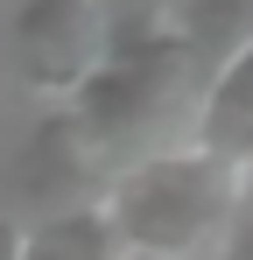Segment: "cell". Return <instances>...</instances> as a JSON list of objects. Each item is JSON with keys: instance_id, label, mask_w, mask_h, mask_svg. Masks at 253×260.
<instances>
[{"instance_id": "cell-9", "label": "cell", "mask_w": 253, "mask_h": 260, "mask_svg": "<svg viewBox=\"0 0 253 260\" xmlns=\"http://www.w3.org/2000/svg\"><path fill=\"white\" fill-rule=\"evenodd\" d=\"M239 225H253V162H246V204H239Z\"/></svg>"}, {"instance_id": "cell-1", "label": "cell", "mask_w": 253, "mask_h": 260, "mask_svg": "<svg viewBox=\"0 0 253 260\" xmlns=\"http://www.w3.org/2000/svg\"><path fill=\"white\" fill-rule=\"evenodd\" d=\"M190 63H197V43L176 28H155V21H120L106 36V56L99 71L84 78V91L64 106V120L84 148L120 176L134 162H148V134L162 127V113L183 99L190 85Z\"/></svg>"}, {"instance_id": "cell-3", "label": "cell", "mask_w": 253, "mask_h": 260, "mask_svg": "<svg viewBox=\"0 0 253 260\" xmlns=\"http://www.w3.org/2000/svg\"><path fill=\"white\" fill-rule=\"evenodd\" d=\"M106 36L113 28H106V7L99 0H21L14 7V28H7L21 85L36 99H49V106H71L84 91V78L106 56Z\"/></svg>"}, {"instance_id": "cell-5", "label": "cell", "mask_w": 253, "mask_h": 260, "mask_svg": "<svg viewBox=\"0 0 253 260\" xmlns=\"http://www.w3.org/2000/svg\"><path fill=\"white\" fill-rule=\"evenodd\" d=\"M28 260H120V232L106 204H78V211L28 225Z\"/></svg>"}, {"instance_id": "cell-8", "label": "cell", "mask_w": 253, "mask_h": 260, "mask_svg": "<svg viewBox=\"0 0 253 260\" xmlns=\"http://www.w3.org/2000/svg\"><path fill=\"white\" fill-rule=\"evenodd\" d=\"M232 260H253V225H239V246H232Z\"/></svg>"}, {"instance_id": "cell-6", "label": "cell", "mask_w": 253, "mask_h": 260, "mask_svg": "<svg viewBox=\"0 0 253 260\" xmlns=\"http://www.w3.org/2000/svg\"><path fill=\"white\" fill-rule=\"evenodd\" d=\"M183 36L197 49H218L232 36H253V0H190L183 7Z\"/></svg>"}, {"instance_id": "cell-4", "label": "cell", "mask_w": 253, "mask_h": 260, "mask_svg": "<svg viewBox=\"0 0 253 260\" xmlns=\"http://www.w3.org/2000/svg\"><path fill=\"white\" fill-rule=\"evenodd\" d=\"M190 148H204L218 162H253V36L218 56L204 99H197V120H190Z\"/></svg>"}, {"instance_id": "cell-10", "label": "cell", "mask_w": 253, "mask_h": 260, "mask_svg": "<svg viewBox=\"0 0 253 260\" xmlns=\"http://www.w3.org/2000/svg\"><path fill=\"white\" fill-rule=\"evenodd\" d=\"M120 260H169V253H141V246H120Z\"/></svg>"}, {"instance_id": "cell-2", "label": "cell", "mask_w": 253, "mask_h": 260, "mask_svg": "<svg viewBox=\"0 0 253 260\" xmlns=\"http://www.w3.org/2000/svg\"><path fill=\"white\" fill-rule=\"evenodd\" d=\"M239 204H246V169L218 162L204 148H162L120 169L106 190V218H113L120 246L169 253V260L197 253L211 232L239 225Z\"/></svg>"}, {"instance_id": "cell-7", "label": "cell", "mask_w": 253, "mask_h": 260, "mask_svg": "<svg viewBox=\"0 0 253 260\" xmlns=\"http://www.w3.org/2000/svg\"><path fill=\"white\" fill-rule=\"evenodd\" d=\"M0 260H28V225L0 218Z\"/></svg>"}]
</instances>
